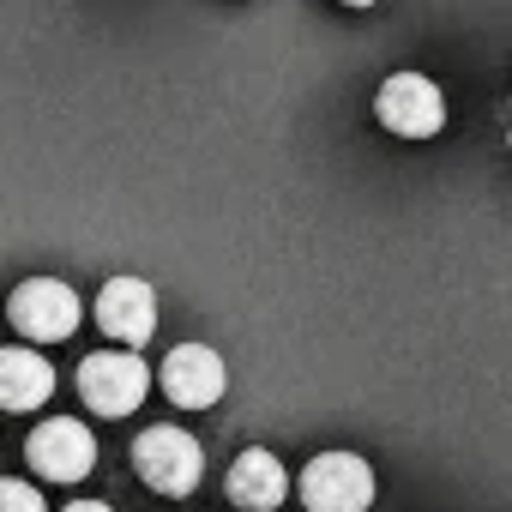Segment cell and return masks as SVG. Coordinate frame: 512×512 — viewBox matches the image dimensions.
<instances>
[{"mask_svg": "<svg viewBox=\"0 0 512 512\" xmlns=\"http://www.w3.org/2000/svg\"><path fill=\"white\" fill-rule=\"evenodd\" d=\"M151 392V368L133 350H97L79 362V398L97 416H133Z\"/></svg>", "mask_w": 512, "mask_h": 512, "instance_id": "7a4b0ae2", "label": "cell"}, {"mask_svg": "<svg viewBox=\"0 0 512 512\" xmlns=\"http://www.w3.org/2000/svg\"><path fill=\"white\" fill-rule=\"evenodd\" d=\"M308 512H368L374 506V470L356 452H314L302 470Z\"/></svg>", "mask_w": 512, "mask_h": 512, "instance_id": "5b68a950", "label": "cell"}, {"mask_svg": "<svg viewBox=\"0 0 512 512\" xmlns=\"http://www.w3.org/2000/svg\"><path fill=\"white\" fill-rule=\"evenodd\" d=\"M133 470H139V482L151 488V494H193L199 488V476H205V452H199V440L187 434V428H175V422H157V428H145L139 440H133Z\"/></svg>", "mask_w": 512, "mask_h": 512, "instance_id": "6da1fadb", "label": "cell"}, {"mask_svg": "<svg viewBox=\"0 0 512 512\" xmlns=\"http://www.w3.org/2000/svg\"><path fill=\"white\" fill-rule=\"evenodd\" d=\"M7 320L31 338V344H61L79 332V296L61 278H25L7 296Z\"/></svg>", "mask_w": 512, "mask_h": 512, "instance_id": "8992f818", "label": "cell"}, {"mask_svg": "<svg viewBox=\"0 0 512 512\" xmlns=\"http://www.w3.org/2000/svg\"><path fill=\"white\" fill-rule=\"evenodd\" d=\"M374 115L398 139H434L446 127V97H440V85L428 73H392L374 91Z\"/></svg>", "mask_w": 512, "mask_h": 512, "instance_id": "3957f363", "label": "cell"}, {"mask_svg": "<svg viewBox=\"0 0 512 512\" xmlns=\"http://www.w3.org/2000/svg\"><path fill=\"white\" fill-rule=\"evenodd\" d=\"M49 398H55V362L49 356H37L31 344L0 350V410L25 416V410H43Z\"/></svg>", "mask_w": 512, "mask_h": 512, "instance_id": "30bf717a", "label": "cell"}, {"mask_svg": "<svg viewBox=\"0 0 512 512\" xmlns=\"http://www.w3.org/2000/svg\"><path fill=\"white\" fill-rule=\"evenodd\" d=\"M0 512H49V506H43V494H37L31 482L0 476Z\"/></svg>", "mask_w": 512, "mask_h": 512, "instance_id": "8fae6325", "label": "cell"}, {"mask_svg": "<svg viewBox=\"0 0 512 512\" xmlns=\"http://www.w3.org/2000/svg\"><path fill=\"white\" fill-rule=\"evenodd\" d=\"M67 512H115V506H103V500H73Z\"/></svg>", "mask_w": 512, "mask_h": 512, "instance_id": "7c38bea8", "label": "cell"}, {"mask_svg": "<svg viewBox=\"0 0 512 512\" xmlns=\"http://www.w3.org/2000/svg\"><path fill=\"white\" fill-rule=\"evenodd\" d=\"M91 308H97L103 338H115L121 350H139V344H151V332H157V290H151L145 278H109Z\"/></svg>", "mask_w": 512, "mask_h": 512, "instance_id": "52a82bcc", "label": "cell"}, {"mask_svg": "<svg viewBox=\"0 0 512 512\" xmlns=\"http://www.w3.org/2000/svg\"><path fill=\"white\" fill-rule=\"evenodd\" d=\"M25 458L43 482H85L97 470V434L79 416H49V422L31 428Z\"/></svg>", "mask_w": 512, "mask_h": 512, "instance_id": "277c9868", "label": "cell"}, {"mask_svg": "<svg viewBox=\"0 0 512 512\" xmlns=\"http://www.w3.org/2000/svg\"><path fill=\"white\" fill-rule=\"evenodd\" d=\"M344 7H374V0H344Z\"/></svg>", "mask_w": 512, "mask_h": 512, "instance_id": "4fadbf2b", "label": "cell"}, {"mask_svg": "<svg viewBox=\"0 0 512 512\" xmlns=\"http://www.w3.org/2000/svg\"><path fill=\"white\" fill-rule=\"evenodd\" d=\"M229 500L241 512H278L290 500V470L278 464V452L266 446H247L235 464H229Z\"/></svg>", "mask_w": 512, "mask_h": 512, "instance_id": "9c48e42d", "label": "cell"}, {"mask_svg": "<svg viewBox=\"0 0 512 512\" xmlns=\"http://www.w3.org/2000/svg\"><path fill=\"white\" fill-rule=\"evenodd\" d=\"M157 380H163L169 404H181V410H211L229 392V368H223V356L211 344H175L163 356V374Z\"/></svg>", "mask_w": 512, "mask_h": 512, "instance_id": "ba28073f", "label": "cell"}]
</instances>
